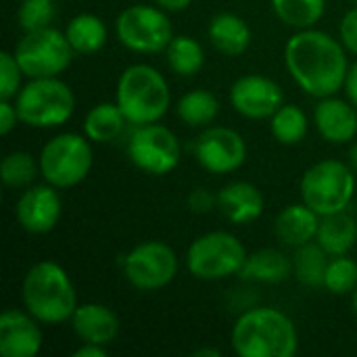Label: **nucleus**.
Returning <instances> with one entry per match:
<instances>
[{
	"mask_svg": "<svg viewBox=\"0 0 357 357\" xmlns=\"http://www.w3.org/2000/svg\"><path fill=\"white\" fill-rule=\"evenodd\" d=\"M284 65L293 82L318 100L343 90L351 67L343 42L316 27L297 29L289 38Z\"/></svg>",
	"mask_w": 357,
	"mask_h": 357,
	"instance_id": "obj_1",
	"label": "nucleus"
},
{
	"mask_svg": "<svg viewBox=\"0 0 357 357\" xmlns=\"http://www.w3.org/2000/svg\"><path fill=\"white\" fill-rule=\"evenodd\" d=\"M230 343L241 357H293L299 349V335L284 312L251 307L236 318Z\"/></svg>",
	"mask_w": 357,
	"mask_h": 357,
	"instance_id": "obj_2",
	"label": "nucleus"
},
{
	"mask_svg": "<svg viewBox=\"0 0 357 357\" xmlns=\"http://www.w3.org/2000/svg\"><path fill=\"white\" fill-rule=\"evenodd\" d=\"M21 299L25 310L42 324H63L71 320L77 303L75 287L67 270L54 261L33 264L21 284Z\"/></svg>",
	"mask_w": 357,
	"mask_h": 357,
	"instance_id": "obj_3",
	"label": "nucleus"
},
{
	"mask_svg": "<svg viewBox=\"0 0 357 357\" xmlns=\"http://www.w3.org/2000/svg\"><path fill=\"white\" fill-rule=\"evenodd\" d=\"M115 102L134 128L157 123L172 105L169 84L159 69L146 63H134L126 67L117 79Z\"/></svg>",
	"mask_w": 357,
	"mask_h": 357,
	"instance_id": "obj_4",
	"label": "nucleus"
},
{
	"mask_svg": "<svg viewBox=\"0 0 357 357\" xmlns=\"http://www.w3.org/2000/svg\"><path fill=\"white\" fill-rule=\"evenodd\" d=\"M21 123L50 130L67 123L75 111V96L61 77H31L15 96Z\"/></svg>",
	"mask_w": 357,
	"mask_h": 357,
	"instance_id": "obj_5",
	"label": "nucleus"
},
{
	"mask_svg": "<svg viewBox=\"0 0 357 357\" xmlns=\"http://www.w3.org/2000/svg\"><path fill=\"white\" fill-rule=\"evenodd\" d=\"M356 172L339 159H322L301 178V201L320 218L345 211L356 195Z\"/></svg>",
	"mask_w": 357,
	"mask_h": 357,
	"instance_id": "obj_6",
	"label": "nucleus"
},
{
	"mask_svg": "<svg viewBox=\"0 0 357 357\" xmlns=\"http://www.w3.org/2000/svg\"><path fill=\"white\" fill-rule=\"evenodd\" d=\"M90 138L75 132L52 136L40 151V176L56 188H73L82 184L94 163Z\"/></svg>",
	"mask_w": 357,
	"mask_h": 357,
	"instance_id": "obj_7",
	"label": "nucleus"
},
{
	"mask_svg": "<svg viewBox=\"0 0 357 357\" xmlns=\"http://www.w3.org/2000/svg\"><path fill=\"white\" fill-rule=\"evenodd\" d=\"M245 245L226 230H213L197 236L186 251L188 272L207 282L238 276L247 261Z\"/></svg>",
	"mask_w": 357,
	"mask_h": 357,
	"instance_id": "obj_8",
	"label": "nucleus"
},
{
	"mask_svg": "<svg viewBox=\"0 0 357 357\" xmlns=\"http://www.w3.org/2000/svg\"><path fill=\"white\" fill-rule=\"evenodd\" d=\"M15 59L25 77H59L73 61V48L65 31L56 27H42L25 31L15 46Z\"/></svg>",
	"mask_w": 357,
	"mask_h": 357,
	"instance_id": "obj_9",
	"label": "nucleus"
},
{
	"mask_svg": "<svg viewBox=\"0 0 357 357\" xmlns=\"http://www.w3.org/2000/svg\"><path fill=\"white\" fill-rule=\"evenodd\" d=\"M117 40L132 52L155 54L165 52L174 38L167 10L157 4H132L126 6L115 21Z\"/></svg>",
	"mask_w": 357,
	"mask_h": 357,
	"instance_id": "obj_10",
	"label": "nucleus"
},
{
	"mask_svg": "<svg viewBox=\"0 0 357 357\" xmlns=\"http://www.w3.org/2000/svg\"><path fill=\"white\" fill-rule=\"evenodd\" d=\"M128 157L144 174L167 176L182 161V144L180 138L159 121L136 126L128 140Z\"/></svg>",
	"mask_w": 357,
	"mask_h": 357,
	"instance_id": "obj_11",
	"label": "nucleus"
},
{
	"mask_svg": "<svg viewBox=\"0 0 357 357\" xmlns=\"http://www.w3.org/2000/svg\"><path fill=\"white\" fill-rule=\"evenodd\" d=\"M126 280L144 293L165 289L178 274V255L163 241H144L132 247L123 257Z\"/></svg>",
	"mask_w": 357,
	"mask_h": 357,
	"instance_id": "obj_12",
	"label": "nucleus"
},
{
	"mask_svg": "<svg viewBox=\"0 0 357 357\" xmlns=\"http://www.w3.org/2000/svg\"><path fill=\"white\" fill-rule=\"evenodd\" d=\"M199 165L211 174H232L247 161L245 138L226 126H207L195 140Z\"/></svg>",
	"mask_w": 357,
	"mask_h": 357,
	"instance_id": "obj_13",
	"label": "nucleus"
},
{
	"mask_svg": "<svg viewBox=\"0 0 357 357\" xmlns=\"http://www.w3.org/2000/svg\"><path fill=\"white\" fill-rule=\"evenodd\" d=\"M228 98L238 115L247 119H270L284 105V90L268 75L249 73L230 86Z\"/></svg>",
	"mask_w": 357,
	"mask_h": 357,
	"instance_id": "obj_14",
	"label": "nucleus"
},
{
	"mask_svg": "<svg viewBox=\"0 0 357 357\" xmlns=\"http://www.w3.org/2000/svg\"><path fill=\"white\" fill-rule=\"evenodd\" d=\"M19 226L29 234H48L56 228L63 215V201L59 188L52 184L27 186L15 205Z\"/></svg>",
	"mask_w": 357,
	"mask_h": 357,
	"instance_id": "obj_15",
	"label": "nucleus"
},
{
	"mask_svg": "<svg viewBox=\"0 0 357 357\" xmlns=\"http://www.w3.org/2000/svg\"><path fill=\"white\" fill-rule=\"evenodd\" d=\"M40 324L27 310H4L0 316V356L36 357L42 349Z\"/></svg>",
	"mask_w": 357,
	"mask_h": 357,
	"instance_id": "obj_16",
	"label": "nucleus"
},
{
	"mask_svg": "<svg viewBox=\"0 0 357 357\" xmlns=\"http://www.w3.org/2000/svg\"><path fill=\"white\" fill-rule=\"evenodd\" d=\"M314 121L320 136L331 144H345L357 136V107L351 100L337 98V94L320 98Z\"/></svg>",
	"mask_w": 357,
	"mask_h": 357,
	"instance_id": "obj_17",
	"label": "nucleus"
},
{
	"mask_svg": "<svg viewBox=\"0 0 357 357\" xmlns=\"http://www.w3.org/2000/svg\"><path fill=\"white\" fill-rule=\"evenodd\" d=\"M71 328L82 343H96L109 347L121 328L119 316L102 303H82L71 316Z\"/></svg>",
	"mask_w": 357,
	"mask_h": 357,
	"instance_id": "obj_18",
	"label": "nucleus"
},
{
	"mask_svg": "<svg viewBox=\"0 0 357 357\" xmlns=\"http://www.w3.org/2000/svg\"><path fill=\"white\" fill-rule=\"evenodd\" d=\"M218 209L234 226H247L264 215L266 199L255 184L238 180L218 190Z\"/></svg>",
	"mask_w": 357,
	"mask_h": 357,
	"instance_id": "obj_19",
	"label": "nucleus"
},
{
	"mask_svg": "<svg viewBox=\"0 0 357 357\" xmlns=\"http://www.w3.org/2000/svg\"><path fill=\"white\" fill-rule=\"evenodd\" d=\"M318 228H320V215L303 201L284 207L274 222V232L278 241L295 249L316 241Z\"/></svg>",
	"mask_w": 357,
	"mask_h": 357,
	"instance_id": "obj_20",
	"label": "nucleus"
},
{
	"mask_svg": "<svg viewBox=\"0 0 357 357\" xmlns=\"http://www.w3.org/2000/svg\"><path fill=\"white\" fill-rule=\"evenodd\" d=\"M207 36L211 46L226 56H241L249 50L253 31L249 23L234 13H218L211 17Z\"/></svg>",
	"mask_w": 357,
	"mask_h": 357,
	"instance_id": "obj_21",
	"label": "nucleus"
},
{
	"mask_svg": "<svg viewBox=\"0 0 357 357\" xmlns=\"http://www.w3.org/2000/svg\"><path fill=\"white\" fill-rule=\"evenodd\" d=\"M238 276L249 282L280 284L293 276V259L278 249H259L247 255Z\"/></svg>",
	"mask_w": 357,
	"mask_h": 357,
	"instance_id": "obj_22",
	"label": "nucleus"
},
{
	"mask_svg": "<svg viewBox=\"0 0 357 357\" xmlns=\"http://www.w3.org/2000/svg\"><path fill=\"white\" fill-rule=\"evenodd\" d=\"M316 243L331 255H347L357 243V220H354L347 209L320 218V228Z\"/></svg>",
	"mask_w": 357,
	"mask_h": 357,
	"instance_id": "obj_23",
	"label": "nucleus"
},
{
	"mask_svg": "<svg viewBox=\"0 0 357 357\" xmlns=\"http://www.w3.org/2000/svg\"><path fill=\"white\" fill-rule=\"evenodd\" d=\"M65 36L75 54H94L107 44V25L94 13H79L67 23Z\"/></svg>",
	"mask_w": 357,
	"mask_h": 357,
	"instance_id": "obj_24",
	"label": "nucleus"
},
{
	"mask_svg": "<svg viewBox=\"0 0 357 357\" xmlns=\"http://www.w3.org/2000/svg\"><path fill=\"white\" fill-rule=\"evenodd\" d=\"M126 126L128 119L117 102H98L86 113L84 134L92 142H111L123 132Z\"/></svg>",
	"mask_w": 357,
	"mask_h": 357,
	"instance_id": "obj_25",
	"label": "nucleus"
},
{
	"mask_svg": "<svg viewBox=\"0 0 357 357\" xmlns=\"http://www.w3.org/2000/svg\"><path fill=\"white\" fill-rule=\"evenodd\" d=\"M328 261H331V255L316 241L301 245L295 249V255H293V276L303 287H310V289L324 287Z\"/></svg>",
	"mask_w": 357,
	"mask_h": 357,
	"instance_id": "obj_26",
	"label": "nucleus"
},
{
	"mask_svg": "<svg viewBox=\"0 0 357 357\" xmlns=\"http://www.w3.org/2000/svg\"><path fill=\"white\" fill-rule=\"evenodd\" d=\"M176 113L190 128H207L220 115V100L211 90H190L184 96H180Z\"/></svg>",
	"mask_w": 357,
	"mask_h": 357,
	"instance_id": "obj_27",
	"label": "nucleus"
},
{
	"mask_svg": "<svg viewBox=\"0 0 357 357\" xmlns=\"http://www.w3.org/2000/svg\"><path fill=\"white\" fill-rule=\"evenodd\" d=\"M167 65L176 75L192 77L205 65V50L201 42L192 36H174L169 46L165 48Z\"/></svg>",
	"mask_w": 357,
	"mask_h": 357,
	"instance_id": "obj_28",
	"label": "nucleus"
},
{
	"mask_svg": "<svg viewBox=\"0 0 357 357\" xmlns=\"http://www.w3.org/2000/svg\"><path fill=\"white\" fill-rule=\"evenodd\" d=\"M307 130H310L307 115L297 105H287L284 102L270 117V132L284 146H295V144L303 142L305 136H307Z\"/></svg>",
	"mask_w": 357,
	"mask_h": 357,
	"instance_id": "obj_29",
	"label": "nucleus"
},
{
	"mask_svg": "<svg viewBox=\"0 0 357 357\" xmlns=\"http://www.w3.org/2000/svg\"><path fill=\"white\" fill-rule=\"evenodd\" d=\"M272 10L284 25L310 29L322 19L326 0H272Z\"/></svg>",
	"mask_w": 357,
	"mask_h": 357,
	"instance_id": "obj_30",
	"label": "nucleus"
},
{
	"mask_svg": "<svg viewBox=\"0 0 357 357\" xmlns=\"http://www.w3.org/2000/svg\"><path fill=\"white\" fill-rule=\"evenodd\" d=\"M40 174V163L27 151H13L0 163V178L8 188H27Z\"/></svg>",
	"mask_w": 357,
	"mask_h": 357,
	"instance_id": "obj_31",
	"label": "nucleus"
},
{
	"mask_svg": "<svg viewBox=\"0 0 357 357\" xmlns=\"http://www.w3.org/2000/svg\"><path fill=\"white\" fill-rule=\"evenodd\" d=\"M324 289L333 295H349L357 289V264L347 255L331 257L326 276H324Z\"/></svg>",
	"mask_w": 357,
	"mask_h": 357,
	"instance_id": "obj_32",
	"label": "nucleus"
},
{
	"mask_svg": "<svg viewBox=\"0 0 357 357\" xmlns=\"http://www.w3.org/2000/svg\"><path fill=\"white\" fill-rule=\"evenodd\" d=\"M56 17L54 0H23L17 10V21L23 31H36L42 27H50Z\"/></svg>",
	"mask_w": 357,
	"mask_h": 357,
	"instance_id": "obj_33",
	"label": "nucleus"
},
{
	"mask_svg": "<svg viewBox=\"0 0 357 357\" xmlns=\"http://www.w3.org/2000/svg\"><path fill=\"white\" fill-rule=\"evenodd\" d=\"M23 69L15 59V52L2 50L0 52V98L2 100H15V96L19 94L21 86V77H23Z\"/></svg>",
	"mask_w": 357,
	"mask_h": 357,
	"instance_id": "obj_34",
	"label": "nucleus"
},
{
	"mask_svg": "<svg viewBox=\"0 0 357 357\" xmlns=\"http://www.w3.org/2000/svg\"><path fill=\"white\" fill-rule=\"evenodd\" d=\"M186 205H188V209L195 215H207V213H211L218 207V195L211 192L209 188H203V186L201 188H192L188 192Z\"/></svg>",
	"mask_w": 357,
	"mask_h": 357,
	"instance_id": "obj_35",
	"label": "nucleus"
},
{
	"mask_svg": "<svg viewBox=\"0 0 357 357\" xmlns=\"http://www.w3.org/2000/svg\"><path fill=\"white\" fill-rule=\"evenodd\" d=\"M339 38L343 42V46L347 48V52L357 54V6L349 8L341 23H339Z\"/></svg>",
	"mask_w": 357,
	"mask_h": 357,
	"instance_id": "obj_36",
	"label": "nucleus"
},
{
	"mask_svg": "<svg viewBox=\"0 0 357 357\" xmlns=\"http://www.w3.org/2000/svg\"><path fill=\"white\" fill-rule=\"evenodd\" d=\"M19 121H21V119H19V113H17L15 102H13V100H2V98H0V134H2V136L10 134V132L17 128Z\"/></svg>",
	"mask_w": 357,
	"mask_h": 357,
	"instance_id": "obj_37",
	"label": "nucleus"
},
{
	"mask_svg": "<svg viewBox=\"0 0 357 357\" xmlns=\"http://www.w3.org/2000/svg\"><path fill=\"white\" fill-rule=\"evenodd\" d=\"M107 347L105 345H96V343H82V347H77L73 351V357H107Z\"/></svg>",
	"mask_w": 357,
	"mask_h": 357,
	"instance_id": "obj_38",
	"label": "nucleus"
},
{
	"mask_svg": "<svg viewBox=\"0 0 357 357\" xmlns=\"http://www.w3.org/2000/svg\"><path fill=\"white\" fill-rule=\"evenodd\" d=\"M343 90H345L347 98L357 107V61L349 67V73H347V79H345V88Z\"/></svg>",
	"mask_w": 357,
	"mask_h": 357,
	"instance_id": "obj_39",
	"label": "nucleus"
},
{
	"mask_svg": "<svg viewBox=\"0 0 357 357\" xmlns=\"http://www.w3.org/2000/svg\"><path fill=\"white\" fill-rule=\"evenodd\" d=\"M159 8L167 10V13H180V10H186L192 0H153Z\"/></svg>",
	"mask_w": 357,
	"mask_h": 357,
	"instance_id": "obj_40",
	"label": "nucleus"
},
{
	"mask_svg": "<svg viewBox=\"0 0 357 357\" xmlns=\"http://www.w3.org/2000/svg\"><path fill=\"white\" fill-rule=\"evenodd\" d=\"M195 356H199V357H205V356L220 357V356H222V351H220V349H207V347H205V349H197V351H195Z\"/></svg>",
	"mask_w": 357,
	"mask_h": 357,
	"instance_id": "obj_41",
	"label": "nucleus"
},
{
	"mask_svg": "<svg viewBox=\"0 0 357 357\" xmlns=\"http://www.w3.org/2000/svg\"><path fill=\"white\" fill-rule=\"evenodd\" d=\"M349 165H351V169L357 174V142L351 144V149H349Z\"/></svg>",
	"mask_w": 357,
	"mask_h": 357,
	"instance_id": "obj_42",
	"label": "nucleus"
},
{
	"mask_svg": "<svg viewBox=\"0 0 357 357\" xmlns=\"http://www.w3.org/2000/svg\"><path fill=\"white\" fill-rule=\"evenodd\" d=\"M351 303H354V312H356L357 316V289L354 291V297H351Z\"/></svg>",
	"mask_w": 357,
	"mask_h": 357,
	"instance_id": "obj_43",
	"label": "nucleus"
},
{
	"mask_svg": "<svg viewBox=\"0 0 357 357\" xmlns=\"http://www.w3.org/2000/svg\"><path fill=\"white\" fill-rule=\"evenodd\" d=\"M356 2H357V0H356Z\"/></svg>",
	"mask_w": 357,
	"mask_h": 357,
	"instance_id": "obj_44",
	"label": "nucleus"
}]
</instances>
